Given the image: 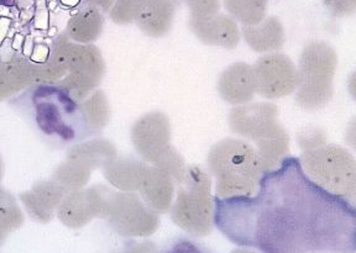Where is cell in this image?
Segmentation results:
<instances>
[{"instance_id":"6da1fadb","label":"cell","mask_w":356,"mask_h":253,"mask_svg":"<svg viewBox=\"0 0 356 253\" xmlns=\"http://www.w3.org/2000/svg\"><path fill=\"white\" fill-rule=\"evenodd\" d=\"M10 105L42 142L63 147L77 142L89 127L81 103L57 84H33L10 100Z\"/></svg>"},{"instance_id":"7a4b0ae2","label":"cell","mask_w":356,"mask_h":253,"mask_svg":"<svg viewBox=\"0 0 356 253\" xmlns=\"http://www.w3.org/2000/svg\"><path fill=\"white\" fill-rule=\"evenodd\" d=\"M208 167L216 177V192L220 199L254 197L262 178V167L256 149L238 138H224L208 154Z\"/></svg>"},{"instance_id":"3957f363","label":"cell","mask_w":356,"mask_h":253,"mask_svg":"<svg viewBox=\"0 0 356 253\" xmlns=\"http://www.w3.org/2000/svg\"><path fill=\"white\" fill-rule=\"evenodd\" d=\"M338 56L332 46L314 41L302 51L298 67L300 82L296 103L306 111H321L333 98V82Z\"/></svg>"},{"instance_id":"277c9868","label":"cell","mask_w":356,"mask_h":253,"mask_svg":"<svg viewBox=\"0 0 356 253\" xmlns=\"http://www.w3.org/2000/svg\"><path fill=\"white\" fill-rule=\"evenodd\" d=\"M171 206V219L184 231L206 237L213 229L211 179L200 167H189Z\"/></svg>"},{"instance_id":"5b68a950","label":"cell","mask_w":356,"mask_h":253,"mask_svg":"<svg viewBox=\"0 0 356 253\" xmlns=\"http://www.w3.org/2000/svg\"><path fill=\"white\" fill-rule=\"evenodd\" d=\"M302 165L307 176L321 189L341 199L355 200V158L348 149L325 143L303 152Z\"/></svg>"},{"instance_id":"8992f818","label":"cell","mask_w":356,"mask_h":253,"mask_svg":"<svg viewBox=\"0 0 356 253\" xmlns=\"http://www.w3.org/2000/svg\"><path fill=\"white\" fill-rule=\"evenodd\" d=\"M256 93L266 99H278L293 93L300 82L298 68L282 54H268L254 65Z\"/></svg>"},{"instance_id":"52a82bcc","label":"cell","mask_w":356,"mask_h":253,"mask_svg":"<svg viewBox=\"0 0 356 253\" xmlns=\"http://www.w3.org/2000/svg\"><path fill=\"white\" fill-rule=\"evenodd\" d=\"M118 231L127 236H150L159 229V214L136 195H119L113 203Z\"/></svg>"},{"instance_id":"ba28073f","label":"cell","mask_w":356,"mask_h":253,"mask_svg":"<svg viewBox=\"0 0 356 253\" xmlns=\"http://www.w3.org/2000/svg\"><path fill=\"white\" fill-rule=\"evenodd\" d=\"M170 120L161 111L141 116L133 127V142L146 162L155 165L162 152L171 145Z\"/></svg>"},{"instance_id":"9c48e42d","label":"cell","mask_w":356,"mask_h":253,"mask_svg":"<svg viewBox=\"0 0 356 253\" xmlns=\"http://www.w3.org/2000/svg\"><path fill=\"white\" fill-rule=\"evenodd\" d=\"M68 51V62L73 73L71 83L63 88L79 101L100 82L104 73V63L95 46H70Z\"/></svg>"},{"instance_id":"30bf717a","label":"cell","mask_w":356,"mask_h":253,"mask_svg":"<svg viewBox=\"0 0 356 253\" xmlns=\"http://www.w3.org/2000/svg\"><path fill=\"white\" fill-rule=\"evenodd\" d=\"M277 105L254 103L238 105L230 111L229 125L234 133L255 142L277 122Z\"/></svg>"},{"instance_id":"8fae6325","label":"cell","mask_w":356,"mask_h":253,"mask_svg":"<svg viewBox=\"0 0 356 253\" xmlns=\"http://www.w3.org/2000/svg\"><path fill=\"white\" fill-rule=\"evenodd\" d=\"M189 28L203 42L233 50L240 42V30L233 17L222 14L211 17H189Z\"/></svg>"},{"instance_id":"7c38bea8","label":"cell","mask_w":356,"mask_h":253,"mask_svg":"<svg viewBox=\"0 0 356 253\" xmlns=\"http://www.w3.org/2000/svg\"><path fill=\"white\" fill-rule=\"evenodd\" d=\"M218 92L229 104L250 103L256 94L254 67L244 62L230 65L219 77Z\"/></svg>"},{"instance_id":"4fadbf2b","label":"cell","mask_w":356,"mask_h":253,"mask_svg":"<svg viewBox=\"0 0 356 253\" xmlns=\"http://www.w3.org/2000/svg\"><path fill=\"white\" fill-rule=\"evenodd\" d=\"M177 0H141L134 22L151 38L165 36L172 26Z\"/></svg>"},{"instance_id":"5bb4252c","label":"cell","mask_w":356,"mask_h":253,"mask_svg":"<svg viewBox=\"0 0 356 253\" xmlns=\"http://www.w3.org/2000/svg\"><path fill=\"white\" fill-rule=\"evenodd\" d=\"M139 190L145 204L157 214H165L171 209L175 199V182L159 167H147Z\"/></svg>"},{"instance_id":"9a60e30c","label":"cell","mask_w":356,"mask_h":253,"mask_svg":"<svg viewBox=\"0 0 356 253\" xmlns=\"http://www.w3.org/2000/svg\"><path fill=\"white\" fill-rule=\"evenodd\" d=\"M241 35L252 50L260 54L281 50L284 44V30L277 17H265L256 25H244Z\"/></svg>"},{"instance_id":"2e32d148","label":"cell","mask_w":356,"mask_h":253,"mask_svg":"<svg viewBox=\"0 0 356 253\" xmlns=\"http://www.w3.org/2000/svg\"><path fill=\"white\" fill-rule=\"evenodd\" d=\"M256 154L261 163L262 171L270 172L277 167L289 154V136L284 127L276 122L273 129L256 140Z\"/></svg>"},{"instance_id":"e0dca14e","label":"cell","mask_w":356,"mask_h":253,"mask_svg":"<svg viewBox=\"0 0 356 253\" xmlns=\"http://www.w3.org/2000/svg\"><path fill=\"white\" fill-rule=\"evenodd\" d=\"M103 24L104 19L99 9L88 6L70 19L67 33L74 41L89 44L99 38Z\"/></svg>"},{"instance_id":"ac0fdd59","label":"cell","mask_w":356,"mask_h":253,"mask_svg":"<svg viewBox=\"0 0 356 253\" xmlns=\"http://www.w3.org/2000/svg\"><path fill=\"white\" fill-rule=\"evenodd\" d=\"M147 167L136 161H120L108 167L106 177L124 190H139Z\"/></svg>"},{"instance_id":"d6986e66","label":"cell","mask_w":356,"mask_h":253,"mask_svg":"<svg viewBox=\"0 0 356 253\" xmlns=\"http://www.w3.org/2000/svg\"><path fill=\"white\" fill-rule=\"evenodd\" d=\"M229 14L243 25H256L266 17L267 0H224Z\"/></svg>"},{"instance_id":"ffe728a7","label":"cell","mask_w":356,"mask_h":253,"mask_svg":"<svg viewBox=\"0 0 356 253\" xmlns=\"http://www.w3.org/2000/svg\"><path fill=\"white\" fill-rule=\"evenodd\" d=\"M81 109L89 130H98L108 122L109 106L106 104L104 94L100 92L93 94L90 99L81 103Z\"/></svg>"},{"instance_id":"44dd1931","label":"cell","mask_w":356,"mask_h":253,"mask_svg":"<svg viewBox=\"0 0 356 253\" xmlns=\"http://www.w3.org/2000/svg\"><path fill=\"white\" fill-rule=\"evenodd\" d=\"M154 165L166 172L167 174L172 178L175 184H181L184 182V177L187 174V165L184 157L178 154L177 149H175L172 145H170L162 152Z\"/></svg>"},{"instance_id":"7402d4cb","label":"cell","mask_w":356,"mask_h":253,"mask_svg":"<svg viewBox=\"0 0 356 253\" xmlns=\"http://www.w3.org/2000/svg\"><path fill=\"white\" fill-rule=\"evenodd\" d=\"M141 0H115L111 8V17L117 24H130L135 20Z\"/></svg>"},{"instance_id":"603a6c76","label":"cell","mask_w":356,"mask_h":253,"mask_svg":"<svg viewBox=\"0 0 356 253\" xmlns=\"http://www.w3.org/2000/svg\"><path fill=\"white\" fill-rule=\"evenodd\" d=\"M191 10V15L211 17L220 9V0H181Z\"/></svg>"},{"instance_id":"cb8c5ba5","label":"cell","mask_w":356,"mask_h":253,"mask_svg":"<svg viewBox=\"0 0 356 253\" xmlns=\"http://www.w3.org/2000/svg\"><path fill=\"white\" fill-rule=\"evenodd\" d=\"M300 146L303 149V152L309 151V149H317L327 142V135L319 130V129H312L303 131L298 136Z\"/></svg>"},{"instance_id":"d4e9b609","label":"cell","mask_w":356,"mask_h":253,"mask_svg":"<svg viewBox=\"0 0 356 253\" xmlns=\"http://www.w3.org/2000/svg\"><path fill=\"white\" fill-rule=\"evenodd\" d=\"M334 17H348L356 9V0H323Z\"/></svg>"},{"instance_id":"484cf974","label":"cell","mask_w":356,"mask_h":253,"mask_svg":"<svg viewBox=\"0 0 356 253\" xmlns=\"http://www.w3.org/2000/svg\"><path fill=\"white\" fill-rule=\"evenodd\" d=\"M86 4L89 6H95L97 9H102L103 11L111 10V6L115 0H84Z\"/></svg>"},{"instance_id":"4316f807","label":"cell","mask_w":356,"mask_h":253,"mask_svg":"<svg viewBox=\"0 0 356 253\" xmlns=\"http://www.w3.org/2000/svg\"><path fill=\"white\" fill-rule=\"evenodd\" d=\"M62 3L63 4H68V0H62ZM77 3V0H72V4H76Z\"/></svg>"}]
</instances>
